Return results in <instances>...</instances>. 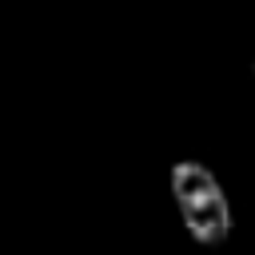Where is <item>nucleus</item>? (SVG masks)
Returning <instances> with one entry per match:
<instances>
[{
	"mask_svg": "<svg viewBox=\"0 0 255 255\" xmlns=\"http://www.w3.org/2000/svg\"><path fill=\"white\" fill-rule=\"evenodd\" d=\"M251 72H255V64H251Z\"/></svg>",
	"mask_w": 255,
	"mask_h": 255,
	"instance_id": "nucleus-2",
	"label": "nucleus"
},
{
	"mask_svg": "<svg viewBox=\"0 0 255 255\" xmlns=\"http://www.w3.org/2000/svg\"><path fill=\"white\" fill-rule=\"evenodd\" d=\"M171 195H175L179 219L195 243L215 247L231 235V203L211 167H203L195 159H179L171 167Z\"/></svg>",
	"mask_w": 255,
	"mask_h": 255,
	"instance_id": "nucleus-1",
	"label": "nucleus"
}]
</instances>
